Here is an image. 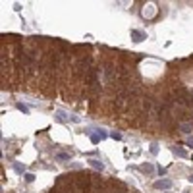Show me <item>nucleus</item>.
I'll list each match as a JSON object with an SVG mask.
<instances>
[{
    "mask_svg": "<svg viewBox=\"0 0 193 193\" xmlns=\"http://www.w3.org/2000/svg\"><path fill=\"white\" fill-rule=\"evenodd\" d=\"M56 120H58V122H68V120H70V116L66 114L64 110H58V112H56Z\"/></svg>",
    "mask_w": 193,
    "mask_h": 193,
    "instance_id": "6",
    "label": "nucleus"
},
{
    "mask_svg": "<svg viewBox=\"0 0 193 193\" xmlns=\"http://www.w3.org/2000/svg\"><path fill=\"white\" fill-rule=\"evenodd\" d=\"M70 166H72L74 170H79V168H81V164H77V162H72V164H70Z\"/></svg>",
    "mask_w": 193,
    "mask_h": 193,
    "instance_id": "18",
    "label": "nucleus"
},
{
    "mask_svg": "<svg viewBox=\"0 0 193 193\" xmlns=\"http://www.w3.org/2000/svg\"><path fill=\"white\" fill-rule=\"evenodd\" d=\"M56 158H58V160H70V155H66V153H56Z\"/></svg>",
    "mask_w": 193,
    "mask_h": 193,
    "instance_id": "11",
    "label": "nucleus"
},
{
    "mask_svg": "<svg viewBox=\"0 0 193 193\" xmlns=\"http://www.w3.org/2000/svg\"><path fill=\"white\" fill-rule=\"evenodd\" d=\"M131 39H133L135 43H141L147 39V33L145 31H139V29H131Z\"/></svg>",
    "mask_w": 193,
    "mask_h": 193,
    "instance_id": "2",
    "label": "nucleus"
},
{
    "mask_svg": "<svg viewBox=\"0 0 193 193\" xmlns=\"http://www.w3.org/2000/svg\"><path fill=\"white\" fill-rule=\"evenodd\" d=\"M70 120H72V122H74V124H79V122H81V120H79L77 116H70Z\"/></svg>",
    "mask_w": 193,
    "mask_h": 193,
    "instance_id": "17",
    "label": "nucleus"
},
{
    "mask_svg": "<svg viewBox=\"0 0 193 193\" xmlns=\"http://www.w3.org/2000/svg\"><path fill=\"white\" fill-rule=\"evenodd\" d=\"M151 155H158V145H156V143L151 145Z\"/></svg>",
    "mask_w": 193,
    "mask_h": 193,
    "instance_id": "13",
    "label": "nucleus"
},
{
    "mask_svg": "<svg viewBox=\"0 0 193 193\" xmlns=\"http://www.w3.org/2000/svg\"><path fill=\"white\" fill-rule=\"evenodd\" d=\"M91 141H93V143H95V145H97V143H99V141H101V137H99V133H95V135H91Z\"/></svg>",
    "mask_w": 193,
    "mask_h": 193,
    "instance_id": "16",
    "label": "nucleus"
},
{
    "mask_svg": "<svg viewBox=\"0 0 193 193\" xmlns=\"http://www.w3.org/2000/svg\"><path fill=\"white\" fill-rule=\"evenodd\" d=\"M172 153H174L176 156H180V158H185V156H187V153H185L182 147H174V149H172Z\"/></svg>",
    "mask_w": 193,
    "mask_h": 193,
    "instance_id": "7",
    "label": "nucleus"
},
{
    "mask_svg": "<svg viewBox=\"0 0 193 193\" xmlns=\"http://www.w3.org/2000/svg\"><path fill=\"white\" fill-rule=\"evenodd\" d=\"M23 178H25V182H27V184H31L33 180H35V176H33V174H25Z\"/></svg>",
    "mask_w": 193,
    "mask_h": 193,
    "instance_id": "15",
    "label": "nucleus"
},
{
    "mask_svg": "<svg viewBox=\"0 0 193 193\" xmlns=\"http://www.w3.org/2000/svg\"><path fill=\"white\" fill-rule=\"evenodd\" d=\"M75 184H77V187L81 189L83 193H87L89 189H91V178H89L87 174H85V176H79V178L75 180Z\"/></svg>",
    "mask_w": 193,
    "mask_h": 193,
    "instance_id": "1",
    "label": "nucleus"
},
{
    "mask_svg": "<svg viewBox=\"0 0 193 193\" xmlns=\"http://www.w3.org/2000/svg\"><path fill=\"white\" fill-rule=\"evenodd\" d=\"M185 143H187L189 147H193V137H187V139H185Z\"/></svg>",
    "mask_w": 193,
    "mask_h": 193,
    "instance_id": "19",
    "label": "nucleus"
},
{
    "mask_svg": "<svg viewBox=\"0 0 193 193\" xmlns=\"http://www.w3.org/2000/svg\"><path fill=\"white\" fill-rule=\"evenodd\" d=\"M89 164H91L93 168H95V170H99V172H102V170H104V164H102V162L99 160V158H91V160H89Z\"/></svg>",
    "mask_w": 193,
    "mask_h": 193,
    "instance_id": "4",
    "label": "nucleus"
},
{
    "mask_svg": "<svg viewBox=\"0 0 193 193\" xmlns=\"http://www.w3.org/2000/svg\"><path fill=\"white\" fill-rule=\"evenodd\" d=\"M189 182H191V184H193V174H191V176H189Z\"/></svg>",
    "mask_w": 193,
    "mask_h": 193,
    "instance_id": "20",
    "label": "nucleus"
},
{
    "mask_svg": "<svg viewBox=\"0 0 193 193\" xmlns=\"http://www.w3.org/2000/svg\"><path fill=\"white\" fill-rule=\"evenodd\" d=\"M14 170H16V174H21L23 176V170H25V168H23L19 162H14Z\"/></svg>",
    "mask_w": 193,
    "mask_h": 193,
    "instance_id": "10",
    "label": "nucleus"
},
{
    "mask_svg": "<svg viewBox=\"0 0 193 193\" xmlns=\"http://www.w3.org/2000/svg\"><path fill=\"white\" fill-rule=\"evenodd\" d=\"M99 137H101V141H102V139H106V137H108V133H106L104 129H99Z\"/></svg>",
    "mask_w": 193,
    "mask_h": 193,
    "instance_id": "14",
    "label": "nucleus"
},
{
    "mask_svg": "<svg viewBox=\"0 0 193 193\" xmlns=\"http://www.w3.org/2000/svg\"><path fill=\"white\" fill-rule=\"evenodd\" d=\"M155 187L156 189H172V182H170V180H166V178L156 180V182H155Z\"/></svg>",
    "mask_w": 193,
    "mask_h": 193,
    "instance_id": "3",
    "label": "nucleus"
},
{
    "mask_svg": "<svg viewBox=\"0 0 193 193\" xmlns=\"http://www.w3.org/2000/svg\"><path fill=\"white\" fill-rule=\"evenodd\" d=\"M16 106H18V110H19V112H23V114H29V106H27V104H23V102H18Z\"/></svg>",
    "mask_w": 193,
    "mask_h": 193,
    "instance_id": "9",
    "label": "nucleus"
},
{
    "mask_svg": "<svg viewBox=\"0 0 193 193\" xmlns=\"http://www.w3.org/2000/svg\"><path fill=\"white\" fill-rule=\"evenodd\" d=\"M110 137L114 139V141H120V139H122V133H118V131H112V133H110Z\"/></svg>",
    "mask_w": 193,
    "mask_h": 193,
    "instance_id": "12",
    "label": "nucleus"
},
{
    "mask_svg": "<svg viewBox=\"0 0 193 193\" xmlns=\"http://www.w3.org/2000/svg\"><path fill=\"white\" fill-rule=\"evenodd\" d=\"M180 129H182V133H191L193 126L191 124H182V126H180Z\"/></svg>",
    "mask_w": 193,
    "mask_h": 193,
    "instance_id": "8",
    "label": "nucleus"
},
{
    "mask_svg": "<svg viewBox=\"0 0 193 193\" xmlns=\"http://www.w3.org/2000/svg\"><path fill=\"white\" fill-rule=\"evenodd\" d=\"M141 172H145V174H153V172H155V166H153L151 162H147V164H141Z\"/></svg>",
    "mask_w": 193,
    "mask_h": 193,
    "instance_id": "5",
    "label": "nucleus"
}]
</instances>
